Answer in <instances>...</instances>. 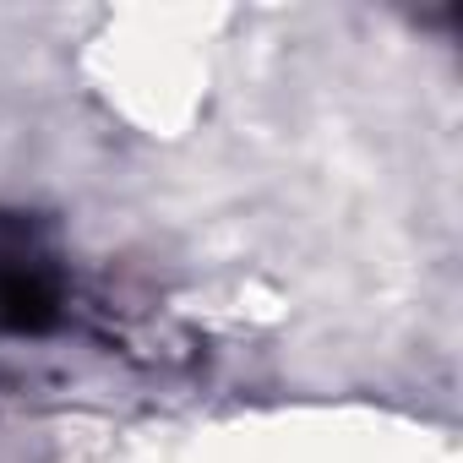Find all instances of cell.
<instances>
[{
	"instance_id": "6da1fadb",
	"label": "cell",
	"mask_w": 463,
	"mask_h": 463,
	"mask_svg": "<svg viewBox=\"0 0 463 463\" xmlns=\"http://www.w3.org/2000/svg\"><path fill=\"white\" fill-rule=\"evenodd\" d=\"M66 311V273L23 213H0V333H50Z\"/></svg>"
}]
</instances>
